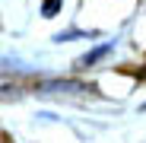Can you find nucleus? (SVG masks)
I'll use <instances>...</instances> for the list:
<instances>
[{"instance_id":"nucleus-4","label":"nucleus","mask_w":146,"mask_h":143,"mask_svg":"<svg viewBox=\"0 0 146 143\" xmlns=\"http://www.w3.org/2000/svg\"><path fill=\"white\" fill-rule=\"evenodd\" d=\"M143 76H146V67H143Z\"/></svg>"},{"instance_id":"nucleus-2","label":"nucleus","mask_w":146,"mask_h":143,"mask_svg":"<svg viewBox=\"0 0 146 143\" xmlns=\"http://www.w3.org/2000/svg\"><path fill=\"white\" fill-rule=\"evenodd\" d=\"M108 51H111V45H102V48H95V51H92V54H86V57H83L80 64H83V67H89L92 61H99V57H105Z\"/></svg>"},{"instance_id":"nucleus-3","label":"nucleus","mask_w":146,"mask_h":143,"mask_svg":"<svg viewBox=\"0 0 146 143\" xmlns=\"http://www.w3.org/2000/svg\"><path fill=\"white\" fill-rule=\"evenodd\" d=\"M60 3L64 0H41V16H54L60 10Z\"/></svg>"},{"instance_id":"nucleus-1","label":"nucleus","mask_w":146,"mask_h":143,"mask_svg":"<svg viewBox=\"0 0 146 143\" xmlns=\"http://www.w3.org/2000/svg\"><path fill=\"white\" fill-rule=\"evenodd\" d=\"M41 89H44V92H54V89H64V92H80V89H89V86L73 83V80H57V83H44Z\"/></svg>"}]
</instances>
